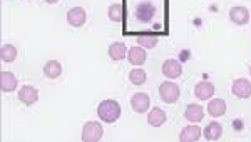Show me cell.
<instances>
[{"label": "cell", "mask_w": 251, "mask_h": 142, "mask_svg": "<svg viewBox=\"0 0 251 142\" xmlns=\"http://www.w3.org/2000/svg\"><path fill=\"white\" fill-rule=\"evenodd\" d=\"M229 19L233 20L236 25H245L250 20V12L245 9V7H233L229 10Z\"/></svg>", "instance_id": "13"}, {"label": "cell", "mask_w": 251, "mask_h": 142, "mask_svg": "<svg viewBox=\"0 0 251 142\" xmlns=\"http://www.w3.org/2000/svg\"><path fill=\"white\" fill-rule=\"evenodd\" d=\"M231 92L238 99H248L251 97V82L248 79H236L231 85Z\"/></svg>", "instance_id": "4"}, {"label": "cell", "mask_w": 251, "mask_h": 142, "mask_svg": "<svg viewBox=\"0 0 251 142\" xmlns=\"http://www.w3.org/2000/svg\"><path fill=\"white\" fill-rule=\"evenodd\" d=\"M137 44L144 48H154L157 46V35L144 32L143 35H137Z\"/></svg>", "instance_id": "21"}, {"label": "cell", "mask_w": 251, "mask_h": 142, "mask_svg": "<svg viewBox=\"0 0 251 142\" xmlns=\"http://www.w3.org/2000/svg\"><path fill=\"white\" fill-rule=\"evenodd\" d=\"M148 122L151 124L152 127H161V125L166 122V112L159 107L152 109V111L148 114Z\"/></svg>", "instance_id": "17"}, {"label": "cell", "mask_w": 251, "mask_h": 142, "mask_svg": "<svg viewBox=\"0 0 251 142\" xmlns=\"http://www.w3.org/2000/svg\"><path fill=\"white\" fill-rule=\"evenodd\" d=\"M62 74V66L57 60H49V62L44 66V75L47 79H57V77Z\"/></svg>", "instance_id": "18"}, {"label": "cell", "mask_w": 251, "mask_h": 142, "mask_svg": "<svg viewBox=\"0 0 251 142\" xmlns=\"http://www.w3.org/2000/svg\"><path fill=\"white\" fill-rule=\"evenodd\" d=\"M104 136V129L99 122H87L82 129V141L84 142H97Z\"/></svg>", "instance_id": "3"}, {"label": "cell", "mask_w": 251, "mask_h": 142, "mask_svg": "<svg viewBox=\"0 0 251 142\" xmlns=\"http://www.w3.org/2000/svg\"><path fill=\"white\" fill-rule=\"evenodd\" d=\"M19 100L25 105H32L39 100V92L37 89H34L32 85H24L19 91Z\"/></svg>", "instance_id": "8"}, {"label": "cell", "mask_w": 251, "mask_h": 142, "mask_svg": "<svg viewBox=\"0 0 251 142\" xmlns=\"http://www.w3.org/2000/svg\"><path fill=\"white\" fill-rule=\"evenodd\" d=\"M159 95H161V99H163V102L174 104V102H177V99H179L181 91H179V87H177V84L163 82L159 87Z\"/></svg>", "instance_id": "2"}, {"label": "cell", "mask_w": 251, "mask_h": 142, "mask_svg": "<svg viewBox=\"0 0 251 142\" xmlns=\"http://www.w3.org/2000/svg\"><path fill=\"white\" fill-rule=\"evenodd\" d=\"M131 105H132V109H134L137 114L146 112L149 109V95L144 94V92H137V94L132 95Z\"/></svg>", "instance_id": "9"}, {"label": "cell", "mask_w": 251, "mask_h": 142, "mask_svg": "<svg viewBox=\"0 0 251 142\" xmlns=\"http://www.w3.org/2000/svg\"><path fill=\"white\" fill-rule=\"evenodd\" d=\"M146 72L143 71V69H132L131 74H129V80H131L134 85H143L146 82Z\"/></svg>", "instance_id": "23"}, {"label": "cell", "mask_w": 251, "mask_h": 142, "mask_svg": "<svg viewBox=\"0 0 251 142\" xmlns=\"http://www.w3.org/2000/svg\"><path fill=\"white\" fill-rule=\"evenodd\" d=\"M46 2H47V3H57L59 0H46Z\"/></svg>", "instance_id": "25"}, {"label": "cell", "mask_w": 251, "mask_h": 142, "mask_svg": "<svg viewBox=\"0 0 251 142\" xmlns=\"http://www.w3.org/2000/svg\"><path fill=\"white\" fill-rule=\"evenodd\" d=\"M208 112L213 117H220L226 112V102L223 99H213L208 104Z\"/></svg>", "instance_id": "19"}, {"label": "cell", "mask_w": 251, "mask_h": 142, "mask_svg": "<svg viewBox=\"0 0 251 142\" xmlns=\"http://www.w3.org/2000/svg\"><path fill=\"white\" fill-rule=\"evenodd\" d=\"M163 74H164V77H168L169 80L177 79V77H181V74H183V66H181L177 60L168 59L163 64Z\"/></svg>", "instance_id": "7"}, {"label": "cell", "mask_w": 251, "mask_h": 142, "mask_svg": "<svg viewBox=\"0 0 251 142\" xmlns=\"http://www.w3.org/2000/svg\"><path fill=\"white\" fill-rule=\"evenodd\" d=\"M134 15L141 24H151L156 17V9L151 5V3H141V5L136 9Z\"/></svg>", "instance_id": "5"}, {"label": "cell", "mask_w": 251, "mask_h": 142, "mask_svg": "<svg viewBox=\"0 0 251 142\" xmlns=\"http://www.w3.org/2000/svg\"><path fill=\"white\" fill-rule=\"evenodd\" d=\"M86 19H87V15H86V10H84L82 7H74V9H71L67 12L69 25H72L75 28L82 27L84 24H86Z\"/></svg>", "instance_id": "6"}, {"label": "cell", "mask_w": 251, "mask_h": 142, "mask_svg": "<svg viewBox=\"0 0 251 142\" xmlns=\"http://www.w3.org/2000/svg\"><path fill=\"white\" fill-rule=\"evenodd\" d=\"M250 74H251V67H250Z\"/></svg>", "instance_id": "26"}, {"label": "cell", "mask_w": 251, "mask_h": 142, "mask_svg": "<svg viewBox=\"0 0 251 142\" xmlns=\"http://www.w3.org/2000/svg\"><path fill=\"white\" fill-rule=\"evenodd\" d=\"M184 117L188 119V122H201L204 117V111L201 105L198 104H189L186 107V112H184Z\"/></svg>", "instance_id": "12"}, {"label": "cell", "mask_w": 251, "mask_h": 142, "mask_svg": "<svg viewBox=\"0 0 251 142\" xmlns=\"http://www.w3.org/2000/svg\"><path fill=\"white\" fill-rule=\"evenodd\" d=\"M109 55L112 60H123L124 57H127V48L123 42H116L109 47Z\"/></svg>", "instance_id": "20"}, {"label": "cell", "mask_w": 251, "mask_h": 142, "mask_svg": "<svg viewBox=\"0 0 251 142\" xmlns=\"http://www.w3.org/2000/svg\"><path fill=\"white\" fill-rule=\"evenodd\" d=\"M0 55H2L3 62H14L15 57H17V48H15L14 46H10V44H7V46L2 47V50H0Z\"/></svg>", "instance_id": "22"}, {"label": "cell", "mask_w": 251, "mask_h": 142, "mask_svg": "<svg viewBox=\"0 0 251 142\" xmlns=\"http://www.w3.org/2000/svg\"><path fill=\"white\" fill-rule=\"evenodd\" d=\"M213 94H214V85L211 82H206V80H203V82L196 84V87H194V95L201 100L211 99Z\"/></svg>", "instance_id": "10"}, {"label": "cell", "mask_w": 251, "mask_h": 142, "mask_svg": "<svg viewBox=\"0 0 251 142\" xmlns=\"http://www.w3.org/2000/svg\"><path fill=\"white\" fill-rule=\"evenodd\" d=\"M0 87H2L3 92H14L17 89V79H15V75L10 74V72H2L0 74Z\"/></svg>", "instance_id": "15"}, {"label": "cell", "mask_w": 251, "mask_h": 142, "mask_svg": "<svg viewBox=\"0 0 251 142\" xmlns=\"http://www.w3.org/2000/svg\"><path fill=\"white\" fill-rule=\"evenodd\" d=\"M203 136L206 137V141H218L223 136V127L220 122H211L204 127Z\"/></svg>", "instance_id": "16"}, {"label": "cell", "mask_w": 251, "mask_h": 142, "mask_svg": "<svg viewBox=\"0 0 251 142\" xmlns=\"http://www.w3.org/2000/svg\"><path fill=\"white\" fill-rule=\"evenodd\" d=\"M109 19L112 20V22H121V20L124 19V7L121 5H111L109 7Z\"/></svg>", "instance_id": "24"}, {"label": "cell", "mask_w": 251, "mask_h": 142, "mask_svg": "<svg viewBox=\"0 0 251 142\" xmlns=\"http://www.w3.org/2000/svg\"><path fill=\"white\" fill-rule=\"evenodd\" d=\"M146 59H148V55H146L143 47H132L131 50L127 52V60L132 66H143L146 62Z\"/></svg>", "instance_id": "14"}, {"label": "cell", "mask_w": 251, "mask_h": 142, "mask_svg": "<svg viewBox=\"0 0 251 142\" xmlns=\"http://www.w3.org/2000/svg\"><path fill=\"white\" fill-rule=\"evenodd\" d=\"M201 136H203L201 129L193 124V125H188V127H184L183 131H181L179 141L181 142H196V141H200Z\"/></svg>", "instance_id": "11"}, {"label": "cell", "mask_w": 251, "mask_h": 142, "mask_svg": "<svg viewBox=\"0 0 251 142\" xmlns=\"http://www.w3.org/2000/svg\"><path fill=\"white\" fill-rule=\"evenodd\" d=\"M97 116L102 122L107 124H114L117 119L121 117V105L116 100H104L97 105Z\"/></svg>", "instance_id": "1"}]
</instances>
